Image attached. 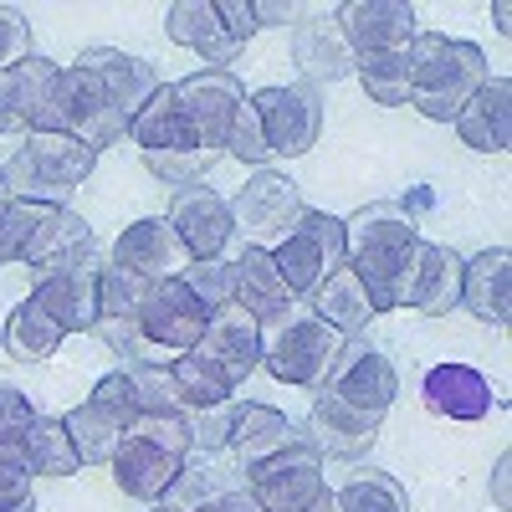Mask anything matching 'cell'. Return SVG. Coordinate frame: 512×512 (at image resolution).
<instances>
[{"instance_id": "1", "label": "cell", "mask_w": 512, "mask_h": 512, "mask_svg": "<svg viewBox=\"0 0 512 512\" xmlns=\"http://www.w3.org/2000/svg\"><path fill=\"white\" fill-rule=\"evenodd\" d=\"M415 241H420V226H415L410 210L395 205V200L359 205L354 216L344 221V267L364 282L374 313L395 308V277L405 267V256L415 251Z\"/></svg>"}, {"instance_id": "2", "label": "cell", "mask_w": 512, "mask_h": 512, "mask_svg": "<svg viewBox=\"0 0 512 512\" xmlns=\"http://www.w3.org/2000/svg\"><path fill=\"white\" fill-rule=\"evenodd\" d=\"M410 62H415L410 108L425 113L431 123H451L466 103H472V93L492 77L487 52L477 47V41H451L441 31H415Z\"/></svg>"}, {"instance_id": "3", "label": "cell", "mask_w": 512, "mask_h": 512, "mask_svg": "<svg viewBox=\"0 0 512 512\" xmlns=\"http://www.w3.org/2000/svg\"><path fill=\"white\" fill-rule=\"evenodd\" d=\"M349 338L333 333L308 303H292L262 323V364L292 390H323Z\"/></svg>"}, {"instance_id": "4", "label": "cell", "mask_w": 512, "mask_h": 512, "mask_svg": "<svg viewBox=\"0 0 512 512\" xmlns=\"http://www.w3.org/2000/svg\"><path fill=\"white\" fill-rule=\"evenodd\" d=\"M93 164H98V154L88 144H77L67 134H41L36 128L6 159V190H11V200L62 210L82 190V180L93 175Z\"/></svg>"}, {"instance_id": "5", "label": "cell", "mask_w": 512, "mask_h": 512, "mask_svg": "<svg viewBox=\"0 0 512 512\" xmlns=\"http://www.w3.org/2000/svg\"><path fill=\"white\" fill-rule=\"evenodd\" d=\"M41 134H67L77 144H88L93 154H103V149L128 139V118L113 108L103 82L77 62V67L57 72L52 103H47V113H41Z\"/></svg>"}, {"instance_id": "6", "label": "cell", "mask_w": 512, "mask_h": 512, "mask_svg": "<svg viewBox=\"0 0 512 512\" xmlns=\"http://www.w3.org/2000/svg\"><path fill=\"white\" fill-rule=\"evenodd\" d=\"M108 267V251H98L93 241L62 251L52 262L31 267V297L57 318L62 333H93L98 328V282Z\"/></svg>"}, {"instance_id": "7", "label": "cell", "mask_w": 512, "mask_h": 512, "mask_svg": "<svg viewBox=\"0 0 512 512\" xmlns=\"http://www.w3.org/2000/svg\"><path fill=\"white\" fill-rule=\"evenodd\" d=\"M272 267L282 272L292 303H308L323 277L344 267V221L328 210H303V221L272 246Z\"/></svg>"}, {"instance_id": "8", "label": "cell", "mask_w": 512, "mask_h": 512, "mask_svg": "<svg viewBox=\"0 0 512 512\" xmlns=\"http://www.w3.org/2000/svg\"><path fill=\"white\" fill-rule=\"evenodd\" d=\"M134 420H139V410H134V384H128V369L103 374L93 384V395L82 400L77 410L62 415V425H67V436H72L82 466H108Z\"/></svg>"}, {"instance_id": "9", "label": "cell", "mask_w": 512, "mask_h": 512, "mask_svg": "<svg viewBox=\"0 0 512 512\" xmlns=\"http://www.w3.org/2000/svg\"><path fill=\"white\" fill-rule=\"evenodd\" d=\"M226 205H231L236 241L262 246V251H272L297 221H303V210H308L297 180L277 175V169H256V175L236 190V200H226Z\"/></svg>"}, {"instance_id": "10", "label": "cell", "mask_w": 512, "mask_h": 512, "mask_svg": "<svg viewBox=\"0 0 512 512\" xmlns=\"http://www.w3.org/2000/svg\"><path fill=\"white\" fill-rule=\"evenodd\" d=\"M461 256L441 241H415V251L405 256V267L395 277V308H415L425 318H441L451 308H461Z\"/></svg>"}, {"instance_id": "11", "label": "cell", "mask_w": 512, "mask_h": 512, "mask_svg": "<svg viewBox=\"0 0 512 512\" xmlns=\"http://www.w3.org/2000/svg\"><path fill=\"white\" fill-rule=\"evenodd\" d=\"M241 477H246L251 497L262 502V512H292V507L313 502V497L328 487V477H323V451H318L313 441H297V446H287V451H277V456H267V461L246 466Z\"/></svg>"}, {"instance_id": "12", "label": "cell", "mask_w": 512, "mask_h": 512, "mask_svg": "<svg viewBox=\"0 0 512 512\" xmlns=\"http://www.w3.org/2000/svg\"><path fill=\"white\" fill-rule=\"evenodd\" d=\"M256 118H262V134L272 159H297L308 154L323 134V98L308 82H292V88H262L251 98Z\"/></svg>"}, {"instance_id": "13", "label": "cell", "mask_w": 512, "mask_h": 512, "mask_svg": "<svg viewBox=\"0 0 512 512\" xmlns=\"http://www.w3.org/2000/svg\"><path fill=\"white\" fill-rule=\"evenodd\" d=\"M205 323H210V308L200 303V297L180 282V277H169V282H149L144 292V303H139V328L149 338V349H169V354H190L200 338H205Z\"/></svg>"}, {"instance_id": "14", "label": "cell", "mask_w": 512, "mask_h": 512, "mask_svg": "<svg viewBox=\"0 0 512 512\" xmlns=\"http://www.w3.org/2000/svg\"><path fill=\"white\" fill-rule=\"evenodd\" d=\"M175 103H180V113H185V123H190V134H195L205 149L226 154V134H231L236 108L246 103V88H241L236 72L205 67V72H190L185 82H175Z\"/></svg>"}, {"instance_id": "15", "label": "cell", "mask_w": 512, "mask_h": 512, "mask_svg": "<svg viewBox=\"0 0 512 512\" xmlns=\"http://www.w3.org/2000/svg\"><path fill=\"white\" fill-rule=\"evenodd\" d=\"M323 390L333 400L354 405V410L384 415V410L395 405V395H400V374H395V364H390V354H384V349L364 344V338H349Z\"/></svg>"}, {"instance_id": "16", "label": "cell", "mask_w": 512, "mask_h": 512, "mask_svg": "<svg viewBox=\"0 0 512 512\" xmlns=\"http://www.w3.org/2000/svg\"><path fill=\"white\" fill-rule=\"evenodd\" d=\"M108 262L123 267V272H134V277H144V282H169V277H180L195 256L185 251L180 231L169 226V216H144L134 226H123V236L108 251Z\"/></svg>"}, {"instance_id": "17", "label": "cell", "mask_w": 512, "mask_h": 512, "mask_svg": "<svg viewBox=\"0 0 512 512\" xmlns=\"http://www.w3.org/2000/svg\"><path fill=\"white\" fill-rule=\"evenodd\" d=\"M333 16L354 57L405 52L415 41V6H405V0H344Z\"/></svg>"}, {"instance_id": "18", "label": "cell", "mask_w": 512, "mask_h": 512, "mask_svg": "<svg viewBox=\"0 0 512 512\" xmlns=\"http://www.w3.org/2000/svg\"><path fill=\"white\" fill-rule=\"evenodd\" d=\"M200 359H210L231 384H246L256 369H262V323H256L246 308H216L205 323V338L195 344Z\"/></svg>"}, {"instance_id": "19", "label": "cell", "mask_w": 512, "mask_h": 512, "mask_svg": "<svg viewBox=\"0 0 512 512\" xmlns=\"http://www.w3.org/2000/svg\"><path fill=\"white\" fill-rule=\"evenodd\" d=\"M169 226L180 231L185 251L195 256V262H210V256H221L236 236L231 226V205L210 190V185H185L175 190V200H169Z\"/></svg>"}, {"instance_id": "20", "label": "cell", "mask_w": 512, "mask_h": 512, "mask_svg": "<svg viewBox=\"0 0 512 512\" xmlns=\"http://www.w3.org/2000/svg\"><path fill=\"white\" fill-rule=\"evenodd\" d=\"M333 11L338 6H323L313 21H303V26L292 31V62H297V72H303L308 88L344 82L359 67V57L349 52V41H344V31H338V16Z\"/></svg>"}, {"instance_id": "21", "label": "cell", "mask_w": 512, "mask_h": 512, "mask_svg": "<svg viewBox=\"0 0 512 512\" xmlns=\"http://www.w3.org/2000/svg\"><path fill=\"white\" fill-rule=\"evenodd\" d=\"M420 405L441 420H482V415H492L497 395H492V379L482 369L451 359L420 379Z\"/></svg>"}, {"instance_id": "22", "label": "cell", "mask_w": 512, "mask_h": 512, "mask_svg": "<svg viewBox=\"0 0 512 512\" xmlns=\"http://www.w3.org/2000/svg\"><path fill=\"white\" fill-rule=\"evenodd\" d=\"M297 441H308V431H297L282 410L256 405V400H246V405L231 400V441H226V451L236 456V472H246V466L267 461V456H277Z\"/></svg>"}, {"instance_id": "23", "label": "cell", "mask_w": 512, "mask_h": 512, "mask_svg": "<svg viewBox=\"0 0 512 512\" xmlns=\"http://www.w3.org/2000/svg\"><path fill=\"white\" fill-rule=\"evenodd\" d=\"M456 134L466 149H477V154H507L512 149V77L497 72L487 77L482 88L472 93V103H466L456 118Z\"/></svg>"}, {"instance_id": "24", "label": "cell", "mask_w": 512, "mask_h": 512, "mask_svg": "<svg viewBox=\"0 0 512 512\" xmlns=\"http://www.w3.org/2000/svg\"><path fill=\"white\" fill-rule=\"evenodd\" d=\"M164 36L175 41V47H190L200 62H210L216 72H226V62H236L246 47L231 41V31L221 26V11L216 0H175L164 16Z\"/></svg>"}, {"instance_id": "25", "label": "cell", "mask_w": 512, "mask_h": 512, "mask_svg": "<svg viewBox=\"0 0 512 512\" xmlns=\"http://www.w3.org/2000/svg\"><path fill=\"white\" fill-rule=\"evenodd\" d=\"M113 482L128 492V497H139V502H159L169 487H175V477L185 472V456H169L164 446L144 441L139 431H128L113 451Z\"/></svg>"}, {"instance_id": "26", "label": "cell", "mask_w": 512, "mask_h": 512, "mask_svg": "<svg viewBox=\"0 0 512 512\" xmlns=\"http://www.w3.org/2000/svg\"><path fill=\"white\" fill-rule=\"evenodd\" d=\"M379 425H384V415L354 410L344 400H333L328 390H318L313 395V410H308V441L318 451H328V456H349L354 461V456H364L374 446Z\"/></svg>"}, {"instance_id": "27", "label": "cell", "mask_w": 512, "mask_h": 512, "mask_svg": "<svg viewBox=\"0 0 512 512\" xmlns=\"http://www.w3.org/2000/svg\"><path fill=\"white\" fill-rule=\"evenodd\" d=\"M77 62L103 82L108 98H113V108H118L128 123H134V118H139V108L159 93V72H154V62H144V57H134V52H118V47H88Z\"/></svg>"}, {"instance_id": "28", "label": "cell", "mask_w": 512, "mask_h": 512, "mask_svg": "<svg viewBox=\"0 0 512 512\" xmlns=\"http://www.w3.org/2000/svg\"><path fill=\"white\" fill-rule=\"evenodd\" d=\"M461 308L492 328H507L512 318V251L507 246H487L482 256H472L461 267Z\"/></svg>"}, {"instance_id": "29", "label": "cell", "mask_w": 512, "mask_h": 512, "mask_svg": "<svg viewBox=\"0 0 512 512\" xmlns=\"http://www.w3.org/2000/svg\"><path fill=\"white\" fill-rule=\"evenodd\" d=\"M231 272H236V308H246L256 323L277 318L282 308H292V292L282 282V272L272 267V251L262 246H241L231 256Z\"/></svg>"}, {"instance_id": "30", "label": "cell", "mask_w": 512, "mask_h": 512, "mask_svg": "<svg viewBox=\"0 0 512 512\" xmlns=\"http://www.w3.org/2000/svg\"><path fill=\"white\" fill-rule=\"evenodd\" d=\"M128 144H139V154H180V149H205L175 103V82H159V93L139 108V118L128 123Z\"/></svg>"}, {"instance_id": "31", "label": "cell", "mask_w": 512, "mask_h": 512, "mask_svg": "<svg viewBox=\"0 0 512 512\" xmlns=\"http://www.w3.org/2000/svg\"><path fill=\"white\" fill-rule=\"evenodd\" d=\"M57 72H62V67H57L52 57L31 52L21 67H11L6 77H0V88H6V103H11V118H16V128H21V139L41 128V113H47L52 88H57Z\"/></svg>"}, {"instance_id": "32", "label": "cell", "mask_w": 512, "mask_h": 512, "mask_svg": "<svg viewBox=\"0 0 512 512\" xmlns=\"http://www.w3.org/2000/svg\"><path fill=\"white\" fill-rule=\"evenodd\" d=\"M308 308H313L333 333H344V338H359V333L369 328V318H374L369 292H364V282H359L349 267L328 272V277H323V287L308 297Z\"/></svg>"}, {"instance_id": "33", "label": "cell", "mask_w": 512, "mask_h": 512, "mask_svg": "<svg viewBox=\"0 0 512 512\" xmlns=\"http://www.w3.org/2000/svg\"><path fill=\"white\" fill-rule=\"evenodd\" d=\"M0 344H6V354L16 364H41V359H52L67 344V333L57 328V318L41 308L36 297H26V303L11 308L6 328H0Z\"/></svg>"}, {"instance_id": "34", "label": "cell", "mask_w": 512, "mask_h": 512, "mask_svg": "<svg viewBox=\"0 0 512 512\" xmlns=\"http://www.w3.org/2000/svg\"><path fill=\"white\" fill-rule=\"evenodd\" d=\"M21 461L31 477H77L82 472V456L67 436V425L52 415H36L21 431Z\"/></svg>"}, {"instance_id": "35", "label": "cell", "mask_w": 512, "mask_h": 512, "mask_svg": "<svg viewBox=\"0 0 512 512\" xmlns=\"http://www.w3.org/2000/svg\"><path fill=\"white\" fill-rule=\"evenodd\" d=\"M88 241H93V231H88V221H82L72 205H62V210L41 205V221L31 226V241L21 251V267H41V262H52V256H62V251L88 246Z\"/></svg>"}, {"instance_id": "36", "label": "cell", "mask_w": 512, "mask_h": 512, "mask_svg": "<svg viewBox=\"0 0 512 512\" xmlns=\"http://www.w3.org/2000/svg\"><path fill=\"white\" fill-rule=\"evenodd\" d=\"M333 502H338V512H410L405 487L390 472H379V466H354L333 487Z\"/></svg>"}, {"instance_id": "37", "label": "cell", "mask_w": 512, "mask_h": 512, "mask_svg": "<svg viewBox=\"0 0 512 512\" xmlns=\"http://www.w3.org/2000/svg\"><path fill=\"white\" fill-rule=\"evenodd\" d=\"M354 77L364 82L369 103H379V108H405V103H410V88H415L410 47H405V52H384V57H359Z\"/></svg>"}, {"instance_id": "38", "label": "cell", "mask_w": 512, "mask_h": 512, "mask_svg": "<svg viewBox=\"0 0 512 512\" xmlns=\"http://www.w3.org/2000/svg\"><path fill=\"white\" fill-rule=\"evenodd\" d=\"M169 374H175V384H180L185 410H210V405H231L236 400V384L210 359H200L195 349L180 354V359H169Z\"/></svg>"}, {"instance_id": "39", "label": "cell", "mask_w": 512, "mask_h": 512, "mask_svg": "<svg viewBox=\"0 0 512 512\" xmlns=\"http://www.w3.org/2000/svg\"><path fill=\"white\" fill-rule=\"evenodd\" d=\"M128 384H134V410L139 415H185L180 384L169 374V364H134L128 369Z\"/></svg>"}, {"instance_id": "40", "label": "cell", "mask_w": 512, "mask_h": 512, "mask_svg": "<svg viewBox=\"0 0 512 512\" xmlns=\"http://www.w3.org/2000/svg\"><path fill=\"white\" fill-rule=\"evenodd\" d=\"M221 159H226V154H216V149H180V154H144V169H149L159 185L185 190V185H200Z\"/></svg>"}, {"instance_id": "41", "label": "cell", "mask_w": 512, "mask_h": 512, "mask_svg": "<svg viewBox=\"0 0 512 512\" xmlns=\"http://www.w3.org/2000/svg\"><path fill=\"white\" fill-rule=\"evenodd\" d=\"M180 282L200 297V303H205L210 313L236 303V272H231L226 256H210V262H190V267L180 272Z\"/></svg>"}, {"instance_id": "42", "label": "cell", "mask_w": 512, "mask_h": 512, "mask_svg": "<svg viewBox=\"0 0 512 512\" xmlns=\"http://www.w3.org/2000/svg\"><path fill=\"white\" fill-rule=\"evenodd\" d=\"M149 282L123 272V267H103V282H98V318H139V303H144Z\"/></svg>"}, {"instance_id": "43", "label": "cell", "mask_w": 512, "mask_h": 512, "mask_svg": "<svg viewBox=\"0 0 512 512\" xmlns=\"http://www.w3.org/2000/svg\"><path fill=\"white\" fill-rule=\"evenodd\" d=\"M226 154L241 159V164H256V169H267L272 164V149H267V134H262V118H256L251 98L236 108L231 118V134H226Z\"/></svg>"}, {"instance_id": "44", "label": "cell", "mask_w": 512, "mask_h": 512, "mask_svg": "<svg viewBox=\"0 0 512 512\" xmlns=\"http://www.w3.org/2000/svg\"><path fill=\"white\" fill-rule=\"evenodd\" d=\"M103 338V349H113L123 359V369H134V364H154V349H149V338L139 328V318H98L93 328Z\"/></svg>"}, {"instance_id": "45", "label": "cell", "mask_w": 512, "mask_h": 512, "mask_svg": "<svg viewBox=\"0 0 512 512\" xmlns=\"http://www.w3.org/2000/svg\"><path fill=\"white\" fill-rule=\"evenodd\" d=\"M36 221H41V205L0 200V267H6V262H21V251H26Z\"/></svg>"}, {"instance_id": "46", "label": "cell", "mask_w": 512, "mask_h": 512, "mask_svg": "<svg viewBox=\"0 0 512 512\" xmlns=\"http://www.w3.org/2000/svg\"><path fill=\"white\" fill-rule=\"evenodd\" d=\"M185 420H190V441H195L190 456H221L226 451V441H231V405L185 410Z\"/></svg>"}, {"instance_id": "47", "label": "cell", "mask_w": 512, "mask_h": 512, "mask_svg": "<svg viewBox=\"0 0 512 512\" xmlns=\"http://www.w3.org/2000/svg\"><path fill=\"white\" fill-rule=\"evenodd\" d=\"M128 431H139L144 441H154V446H164L169 456H185L190 461V451H195V441H190V420L185 415H139Z\"/></svg>"}, {"instance_id": "48", "label": "cell", "mask_w": 512, "mask_h": 512, "mask_svg": "<svg viewBox=\"0 0 512 512\" xmlns=\"http://www.w3.org/2000/svg\"><path fill=\"white\" fill-rule=\"evenodd\" d=\"M31 57V21L16 6H0V77Z\"/></svg>"}, {"instance_id": "49", "label": "cell", "mask_w": 512, "mask_h": 512, "mask_svg": "<svg viewBox=\"0 0 512 512\" xmlns=\"http://www.w3.org/2000/svg\"><path fill=\"white\" fill-rule=\"evenodd\" d=\"M31 487H36V477L26 472V461H21V441H6L0 446V507L31 502Z\"/></svg>"}, {"instance_id": "50", "label": "cell", "mask_w": 512, "mask_h": 512, "mask_svg": "<svg viewBox=\"0 0 512 512\" xmlns=\"http://www.w3.org/2000/svg\"><path fill=\"white\" fill-rule=\"evenodd\" d=\"M251 11H256V26H303V21H313L323 6H308V0H251Z\"/></svg>"}, {"instance_id": "51", "label": "cell", "mask_w": 512, "mask_h": 512, "mask_svg": "<svg viewBox=\"0 0 512 512\" xmlns=\"http://www.w3.org/2000/svg\"><path fill=\"white\" fill-rule=\"evenodd\" d=\"M31 420H36L31 400L16 390V384L0 379V446H6V441H21V431H26Z\"/></svg>"}, {"instance_id": "52", "label": "cell", "mask_w": 512, "mask_h": 512, "mask_svg": "<svg viewBox=\"0 0 512 512\" xmlns=\"http://www.w3.org/2000/svg\"><path fill=\"white\" fill-rule=\"evenodd\" d=\"M216 11H221V26L231 31V41H241V47H246L256 31H262V26H256L251 0H216Z\"/></svg>"}, {"instance_id": "53", "label": "cell", "mask_w": 512, "mask_h": 512, "mask_svg": "<svg viewBox=\"0 0 512 512\" xmlns=\"http://www.w3.org/2000/svg\"><path fill=\"white\" fill-rule=\"evenodd\" d=\"M507 487H512V456L502 451L497 456V472H492V502H497V512H507V502H512Z\"/></svg>"}, {"instance_id": "54", "label": "cell", "mask_w": 512, "mask_h": 512, "mask_svg": "<svg viewBox=\"0 0 512 512\" xmlns=\"http://www.w3.org/2000/svg\"><path fill=\"white\" fill-rule=\"evenodd\" d=\"M292 512H338V502H333V487H323L313 502H303V507H292Z\"/></svg>"}, {"instance_id": "55", "label": "cell", "mask_w": 512, "mask_h": 512, "mask_svg": "<svg viewBox=\"0 0 512 512\" xmlns=\"http://www.w3.org/2000/svg\"><path fill=\"white\" fill-rule=\"evenodd\" d=\"M0 134H21L16 118H11V103H6V88H0Z\"/></svg>"}, {"instance_id": "56", "label": "cell", "mask_w": 512, "mask_h": 512, "mask_svg": "<svg viewBox=\"0 0 512 512\" xmlns=\"http://www.w3.org/2000/svg\"><path fill=\"white\" fill-rule=\"evenodd\" d=\"M492 16H497V31L507 36V31H512V21H507V16H512V11H507V0H497V6H492Z\"/></svg>"}, {"instance_id": "57", "label": "cell", "mask_w": 512, "mask_h": 512, "mask_svg": "<svg viewBox=\"0 0 512 512\" xmlns=\"http://www.w3.org/2000/svg\"><path fill=\"white\" fill-rule=\"evenodd\" d=\"M0 512H36V497L31 502H16V507H0Z\"/></svg>"}, {"instance_id": "58", "label": "cell", "mask_w": 512, "mask_h": 512, "mask_svg": "<svg viewBox=\"0 0 512 512\" xmlns=\"http://www.w3.org/2000/svg\"><path fill=\"white\" fill-rule=\"evenodd\" d=\"M0 200H11V190H6V164H0Z\"/></svg>"}, {"instance_id": "59", "label": "cell", "mask_w": 512, "mask_h": 512, "mask_svg": "<svg viewBox=\"0 0 512 512\" xmlns=\"http://www.w3.org/2000/svg\"><path fill=\"white\" fill-rule=\"evenodd\" d=\"M154 512H175V507H164V502H154Z\"/></svg>"}]
</instances>
